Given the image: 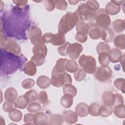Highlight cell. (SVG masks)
Returning <instances> with one entry per match:
<instances>
[{
	"mask_svg": "<svg viewBox=\"0 0 125 125\" xmlns=\"http://www.w3.org/2000/svg\"><path fill=\"white\" fill-rule=\"evenodd\" d=\"M24 73L30 76H34L37 72V65L32 60L27 62L23 66Z\"/></svg>",
	"mask_w": 125,
	"mask_h": 125,
	"instance_id": "cell-17",
	"label": "cell"
},
{
	"mask_svg": "<svg viewBox=\"0 0 125 125\" xmlns=\"http://www.w3.org/2000/svg\"><path fill=\"white\" fill-rule=\"evenodd\" d=\"M24 95L29 103L35 102L38 99V94L37 92L34 89H31L28 91L24 94Z\"/></svg>",
	"mask_w": 125,
	"mask_h": 125,
	"instance_id": "cell-38",
	"label": "cell"
},
{
	"mask_svg": "<svg viewBox=\"0 0 125 125\" xmlns=\"http://www.w3.org/2000/svg\"><path fill=\"white\" fill-rule=\"evenodd\" d=\"M79 21V18L75 12H67L62 17L59 22L58 32L65 35L72 30Z\"/></svg>",
	"mask_w": 125,
	"mask_h": 125,
	"instance_id": "cell-1",
	"label": "cell"
},
{
	"mask_svg": "<svg viewBox=\"0 0 125 125\" xmlns=\"http://www.w3.org/2000/svg\"><path fill=\"white\" fill-rule=\"evenodd\" d=\"M65 42V37L64 35L59 32L56 34L52 33L49 42L55 46L61 45Z\"/></svg>",
	"mask_w": 125,
	"mask_h": 125,
	"instance_id": "cell-16",
	"label": "cell"
},
{
	"mask_svg": "<svg viewBox=\"0 0 125 125\" xmlns=\"http://www.w3.org/2000/svg\"><path fill=\"white\" fill-rule=\"evenodd\" d=\"M88 105L87 104L84 102L80 103L75 107V112L78 116L80 117H85L88 114Z\"/></svg>",
	"mask_w": 125,
	"mask_h": 125,
	"instance_id": "cell-21",
	"label": "cell"
},
{
	"mask_svg": "<svg viewBox=\"0 0 125 125\" xmlns=\"http://www.w3.org/2000/svg\"><path fill=\"white\" fill-rule=\"evenodd\" d=\"M68 2L71 5H76V4H77L79 2V1H77V0H68Z\"/></svg>",
	"mask_w": 125,
	"mask_h": 125,
	"instance_id": "cell-55",
	"label": "cell"
},
{
	"mask_svg": "<svg viewBox=\"0 0 125 125\" xmlns=\"http://www.w3.org/2000/svg\"><path fill=\"white\" fill-rule=\"evenodd\" d=\"M33 114L31 113H27L24 115L23 117V121L26 124L29 125H33Z\"/></svg>",
	"mask_w": 125,
	"mask_h": 125,
	"instance_id": "cell-50",
	"label": "cell"
},
{
	"mask_svg": "<svg viewBox=\"0 0 125 125\" xmlns=\"http://www.w3.org/2000/svg\"><path fill=\"white\" fill-rule=\"evenodd\" d=\"M33 123L36 125H47L48 124V117L43 112H36L34 115Z\"/></svg>",
	"mask_w": 125,
	"mask_h": 125,
	"instance_id": "cell-15",
	"label": "cell"
},
{
	"mask_svg": "<svg viewBox=\"0 0 125 125\" xmlns=\"http://www.w3.org/2000/svg\"><path fill=\"white\" fill-rule=\"evenodd\" d=\"M98 60L101 66H107L110 63L108 60L107 53L106 52H102L99 54Z\"/></svg>",
	"mask_w": 125,
	"mask_h": 125,
	"instance_id": "cell-42",
	"label": "cell"
},
{
	"mask_svg": "<svg viewBox=\"0 0 125 125\" xmlns=\"http://www.w3.org/2000/svg\"><path fill=\"white\" fill-rule=\"evenodd\" d=\"M83 46L79 43H70L68 48V56L69 58L76 60L78 59L81 53L83 51Z\"/></svg>",
	"mask_w": 125,
	"mask_h": 125,
	"instance_id": "cell-10",
	"label": "cell"
},
{
	"mask_svg": "<svg viewBox=\"0 0 125 125\" xmlns=\"http://www.w3.org/2000/svg\"><path fill=\"white\" fill-rule=\"evenodd\" d=\"M42 109V106L39 103L31 102L27 106V110L30 113H36Z\"/></svg>",
	"mask_w": 125,
	"mask_h": 125,
	"instance_id": "cell-40",
	"label": "cell"
},
{
	"mask_svg": "<svg viewBox=\"0 0 125 125\" xmlns=\"http://www.w3.org/2000/svg\"><path fill=\"white\" fill-rule=\"evenodd\" d=\"M36 83L40 88L46 89L48 88L50 84V79L47 76L41 75L37 78Z\"/></svg>",
	"mask_w": 125,
	"mask_h": 125,
	"instance_id": "cell-22",
	"label": "cell"
},
{
	"mask_svg": "<svg viewBox=\"0 0 125 125\" xmlns=\"http://www.w3.org/2000/svg\"><path fill=\"white\" fill-rule=\"evenodd\" d=\"M56 2V7L57 9L60 10H65L67 7V2L64 0H55Z\"/></svg>",
	"mask_w": 125,
	"mask_h": 125,
	"instance_id": "cell-48",
	"label": "cell"
},
{
	"mask_svg": "<svg viewBox=\"0 0 125 125\" xmlns=\"http://www.w3.org/2000/svg\"><path fill=\"white\" fill-rule=\"evenodd\" d=\"M66 58H60L58 59L56 62L55 66V69L59 73H63L65 71V63L67 61Z\"/></svg>",
	"mask_w": 125,
	"mask_h": 125,
	"instance_id": "cell-35",
	"label": "cell"
},
{
	"mask_svg": "<svg viewBox=\"0 0 125 125\" xmlns=\"http://www.w3.org/2000/svg\"><path fill=\"white\" fill-rule=\"evenodd\" d=\"M115 95V104L114 106L120 104H124V100L123 96L118 93H114Z\"/></svg>",
	"mask_w": 125,
	"mask_h": 125,
	"instance_id": "cell-51",
	"label": "cell"
},
{
	"mask_svg": "<svg viewBox=\"0 0 125 125\" xmlns=\"http://www.w3.org/2000/svg\"><path fill=\"white\" fill-rule=\"evenodd\" d=\"M100 105L96 103H93L91 104L88 107V114L92 116H99V110Z\"/></svg>",
	"mask_w": 125,
	"mask_h": 125,
	"instance_id": "cell-33",
	"label": "cell"
},
{
	"mask_svg": "<svg viewBox=\"0 0 125 125\" xmlns=\"http://www.w3.org/2000/svg\"><path fill=\"white\" fill-rule=\"evenodd\" d=\"M125 56H124V55H123V57H122V58H121V59L120 60V63H121V64L122 65V67H123V70H124V60H125Z\"/></svg>",
	"mask_w": 125,
	"mask_h": 125,
	"instance_id": "cell-54",
	"label": "cell"
},
{
	"mask_svg": "<svg viewBox=\"0 0 125 125\" xmlns=\"http://www.w3.org/2000/svg\"><path fill=\"white\" fill-rule=\"evenodd\" d=\"M71 76L66 72L59 73L54 67L51 72L50 83L54 87H60L67 83H72Z\"/></svg>",
	"mask_w": 125,
	"mask_h": 125,
	"instance_id": "cell-3",
	"label": "cell"
},
{
	"mask_svg": "<svg viewBox=\"0 0 125 125\" xmlns=\"http://www.w3.org/2000/svg\"><path fill=\"white\" fill-rule=\"evenodd\" d=\"M112 106H109L106 105H103L100 106L99 110V116L105 118L110 116L113 112Z\"/></svg>",
	"mask_w": 125,
	"mask_h": 125,
	"instance_id": "cell-32",
	"label": "cell"
},
{
	"mask_svg": "<svg viewBox=\"0 0 125 125\" xmlns=\"http://www.w3.org/2000/svg\"><path fill=\"white\" fill-rule=\"evenodd\" d=\"M32 51L35 56L45 58L47 53V49L44 44H38L34 46Z\"/></svg>",
	"mask_w": 125,
	"mask_h": 125,
	"instance_id": "cell-18",
	"label": "cell"
},
{
	"mask_svg": "<svg viewBox=\"0 0 125 125\" xmlns=\"http://www.w3.org/2000/svg\"><path fill=\"white\" fill-rule=\"evenodd\" d=\"M64 121L63 116L60 114H51L48 117V124L61 125Z\"/></svg>",
	"mask_w": 125,
	"mask_h": 125,
	"instance_id": "cell-27",
	"label": "cell"
},
{
	"mask_svg": "<svg viewBox=\"0 0 125 125\" xmlns=\"http://www.w3.org/2000/svg\"><path fill=\"white\" fill-rule=\"evenodd\" d=\"M70 43L68 42H65L63 44L58 47L57 48L58 52L61 56H65L68 54V48L70 45Z\"/></svg>",
	"mask_w": 125,
	"mask_h": 125,
	"instance_id": "cell-43",
	"label": "cell"
},
{
	"mask_svg": "<svg viewBox=\"0 0 125 125\" xmlns=\"http://www.w3.org/2000/svg\"><path fill=\"white\" fill-rule=\"evenodd\" d=\"M17 91L14 87H8L4 92V98L6 101L9 102H14L17 99Z\"/></svg>",
	"mask_w": 125,
	"mask_h": 125,
	"instance_id": "cell-19",
	"label": "cell"
},
{
	"mask_svg": "<svg viewBox=\"0 0 125 125\" xmlns=\"http://www.w3.org/2000/svg\"><path fill=\"white\" fill-rule=\"evenodd\" d=\"M78 63L80 66L88 74L95 73L97 69L96 60L91 56L83 54L79 58Z\"/></svg>",
	"mask_w": 125,
	"mask_h": 125,
	"instance_id": "cell-4",
	"label": "cell"
},
{
	"mask_svg": "<svg viewBox=\"0 0 125 125\" xmlns=\"http://www.w3.org/2000/svg\"><path fill=\"white\" fill-rule=\"evenodd\" d=\"M112 27L113 30L117 33H120L125 30V20L117 19L112 23Z\"/></svg>",
	"mask_w": 125,
	"mask_h": 125,
	"instance_id": "cell-23",
	"label": "cell"
},
{
	"mask_svg": "<svg viewBox=\"0 0 125 125\" xmlns=\"http://www.w3.org/2000/svg\"><path fill=\"white\" fill-rule=\"evenodd\" d=\"M0 47L1 49L15 55H18L21 52V47L18 43L9 38L1 39Z\"/></svg>",
	"mask_w": 125,
	"mask_h": 125,
	"instance_id": "cell-5",
	"label": "cell"
},
{
	"mask_svg": "<svg viewBox=\"0 0 125 125\" xmlns=\"http://www.w3.org/2000/svg\"><path fill=\"white\" fill-rule=\"evenodd\" d=\"M73 76L76 81L80 82L84 80L86 76V73L82 68H78V69L74 73Z\"/></svg>",
	"mask_w": 125,
	"mask_h": 125,
	"instance_id": "cell-41",
	"label": "cell"
},
{
	"mask_svg": "<svg viewBox=\"0 0 125 125\" xmlns=\"http://www.w3.org/2000/svg\"><path fill=\"white\" fill-rule=\"evenodd\" d=\"M113 31L109 27L103 28L102 30L101 37L104 42H109L113 41L114 37Z\"/></svg>",
	"mask_w": 125,
	"mask_h": 125,
	"instance_id": "cell-20",
	"label": "cell"
},
{
	"mask_svg": "<svg viewBox=\"0 0 125 125\" xmlns=\"http://www.w3.org/2000/svg\"><path fill=\"white\" fill-rule=\"evenodd\" d=\"M123 54L121 50L114 48L110 49L107 52L108 60L110 62L116 63L120 61Z\"/></svg>",
	"mask_w": 125,
	"mask_h": 125,
	"instance_id": "cell-12",
	"label": "cell"
},
{
	"mask_svg": "<svg viewBox=\"0 0 125 125\" xmlns=\"http://www.w3.org/2000/svg\"><path fill=\"white\" fill-rule=\"evenodd\" d=\"M79 68L78 65L73 60H67L65 63V69L69 73H74Z\"/></svg>",
	"mask_w": 125,
	"mask_h": 125,
	"instance_id": "cell-28",
	"label": "cell"
},
{
	"mask_svg": "<svg viewBox=\"0 0 125 125\" xmlns=\"http://www.w3.org/2000/svg\"><path fill=\"white\" fill-rule=\"evenodd\" d=\"M73 103V97L68 94H64L60 99V103L65 108H70Z\"/></svg>",
	"mask_w": 125,
	"mask_h": 125,
	"instance_id": "cell-26",
	"label": "cell"
},
{
	"mask_svg": "<svg viewBox=\"0 0 125 125\" xmlns=\"http://www.w3.org/2000/svg\"><path fill=\"white\" fill-rule=\"evenodd\" d=\"M45 58L39 57H36L33 55V56L31 57V60L33 61L35 63L37 66H40L44 63L45 62Z\"/></svg>",
	"mask_w": 125,
	"mask_h": 125,
	"instance_id": "cell-49",
	"label": "cell"
},
{
	"mask_svg": "<svg viewBox=\"0 0 125 125\" xmlns=\"http://www.w3.org/2000/svg\"><path fill=\"white\" fill-rule=\"evenodd\" d=\"M102 99L104 105L113 106L115 104V95L109 90L104 91L102 96Z\"/></svg>",
	"mask_w": 125,
	"mask_h": 125,
	"instance_id": "cell-13",
	"label": "cell"
},
{
	"mask_svg": "<svg viewBox=\"0 0 125 125\" xmlns=\"http://www.w3.org/2000/svg\"><path fill=\"white\" fill-rule=\"evenodd\" d=\"M76 26V30L77 32H83L88 34L89 30L88 23H87L84 21H79Z\"/></svg>",
	"mask_w": 125,
	"mask_h": 125,
	"instance_id": "cell-34",
	"label": "cell"
},
{
	"mask_svg": "<svg viewBox=\"0 0 125 125\" xmlns=\"http://www.w3.org/2000/svg\"><path fill=\"white\" fill-rule=\"evenodd\" d=\"M110 49V47L109 45L104 42H99L96 46V51L98 54L102 52L107 53Z\"/></svg>",
	"mask_w": 125,
	"mask_h": 125,
	"instance_id": "cell-37",
	"label": "cell"
},
{
	"mask_svg": "<svg viewBox=\"0 0 125 125\" xmlns=\"http://www.w3.org/2000/svg\"><path fill=\"white\" fill-rule=\"evenodd\" d=\"M16 108L14 102H9L6 101L2 104L3 110L6 112H10Z\"/></svg>",
	"mask_w": 125,
	"mask_h": 125,
	"instance_id": "cell-44",
	"label": "cell"
},
{
	"mask_svg": "<svg viewBox=\"0 0 125 125\" xmlns=\"http://www.w3.org/2000/svg\"><path fill=\"white\" fill-rule=\"evenodd\" d=\"M98 11L86 2L80 3L75 13L77 15L80 21H86L92 22L95 20Z\"/></svg>",
	"mask_w": 125,
	"mask_h": 125,
	"instance_id": "cell-2",
	"label": "cell"
},
{
	"mask_svg": "<svg viewBox=\"0 0 125 125\" xmlns=\"http://www.w3.org/2000/svg\"><path fill=\"white\" fill-rule=\"evenodd\" d=\"M39 103L43 104L46 105L49 103L47 93L44 90L41 91L38 96V99Z\"/></svg>",
	"mask_w": 125,
	"mask_h": 125,
	"instance_id": "cell-39",
	"label": "cell"
},
{
	"mask_svg": "<svg viewBox=\"0 0 125 125\" xmlns=\"http://www.w3.org/2000/svg\"><path fill=\"white\" fill-rule=\"evenodd\" d=\"M10 119L14 122H19L21 121L22 118V113L20 110L15 109L8 114Z\"/></svg>",
	"mask_w": 125,
	"mask_h": 125,
	"instance_id": "cell-31",
	"label": "cell"
},
{
	"mask_svg": "<svg viewBox=\"0 0 125 125\" xmlns=\"http://www.w3.org/2000/svg\"><path fill=\"white\" fill-rule=\"evenodd\" d=\"M14 103L15 107L19 109L25 108L30 103L24 95L20 96Z\"/></svg>",
	"mask_w": 125,
	"mask_h": 125,
	"instance_id": "cell-25",
	"label": "cell"
},
{
	"mask_svg": "<svg viewBox=\"0 0 125 125\" xmlns=\"http://www.w3.org/2000/svg\"><path fill=\"white\" fill-rule=\"evenodd\" d=\"M13 2L18 7H21L24 6L28 2L27 0H13Z\"/></svg>",
	"mask_w": 125,
	"mask_h": 125,
	"instance_id": "cell-53",
	"label": "cell"
},
{
	"mask_svg": "<svg viewBox=\"0 0 125 125\" xmlns=\"http://www.w3.org/2000/svg\"><path fill=\"white\" fill-rule=\"evenodd\" d=\"M28 38L31 43L34 45L45 43L42 30L37 26H32L29 30Z\"/></svg>",
	"mask_w": 125,
	"mask_h": 125,
	"instance_id": "cell-6",
	"label": "cell"
},
{
	"mask_svg": "<svg viewBox=\"0 0 125 125\" xmlns=\"http://www.w3.org/2000/svg\"><path fill=\"white\" fill-rule=\"evenodd\" d=\"M113 112L117 118L120 119H124L125 118V104H120L114 106Z\"/></svg>",
	"mask_w": 125,
	"mask_h": 125,
	"instance_id": "cell-29",
	"label": "cell"
},
{
	"mask_svg": "<svg viewBox=\"0 0 125 125\" xmlns=\"http://www.w3.org/2000/svg\"><path fill=\"white\" fill-rule=\"evenodd\" d=\"M45 9L48 11H52L56 7V2L53 0H45L43 1Z\"/></svg>",
	"mask_w": 125,
	"mask_h": 125,
	"instance_id": "cell-46",
	"label": "cell"
},
{
	"mask_svg": "<svg viewBox=\"0 0 125 125\" xmlns=\"http://www.w3.org/2000/svg\"><path fill=\"white\" fill-rule=\"evenodd\" d=\"M75 38L78 42L84 43L87 40V34L83 32H77Z\"/></svg>",
	"mask_w": 125,
	"mask_h": 125,
	"instance_id": "cell-47",
	"label": "cell"
},
{
	"mask_svg": "<svg viewBox=\"0 0 125 125\" xmlns=\"http://www.w3.org/2000/svg\"><path fill=\"white\" fill-rule=\"evenodd\" d=\"M89 24V30L88 34L92 40H98L101 38L102 30L95 23L90 22Z\"/></svg>",
	"mask_w": 125,
	"mask_h": 125,
	"instance_id": "cell-11",
	"label": "cell"
},
{
	"mask_svg": "<svg viewBox=\"0 0 125 125\" xmlns=\"http://www.w3.org/2000/svg\"><path fill=\"white\" fill-rule=\"evenodd\" d=\"M92 7L96 9L97 11L99 10V2L96 0H88L86 2Z\"/></svg>",
	"mask_w": 125,
	"mask_h": 125,
	"instance_id": "cell-52",
	"label": "cell"
},
{
	"mask_svg": "<svg viewBox=\"0 0 125 125\" xmlns=\"http://www.w3.org/2000/svg\"><path fill=\"white\" fill-rule=\"evenodd\" d=\"M114 86L122 91L123 93H125V80L124 78H119L115 79L113 82Z\"/></svg>",
	"mask_w": 125,
	"mask_h": 125,
	"instance_id": "cell-36",
	"label": "cell"
},
{
	"mask_svg": "<svg viewBox=\"0 0 125 125\" xmlns=\"http://www.w3.org/2000/svg\"><path fill=\"white\" fill-rule=\"evenodd\" d=\"M64 121L68 124H74L78 121V116L75 111L70 110H65L63 113Z\"/></svg>",
	"mask_w": 125,
	"mask_h": 125,
	"instance_id": "cell-14",
	"label": "cell"
},
{
	"mask_svg": "<svg viewBox=\"0 0 125 125\" xmlns=\"http://www.w3.org/2000/svg\"><path fill=\"white\" fill-rule=\"evenodd\" d=\"M63 93L64 94H68L72 97H75L77 94L76 88L71 83H67L63 85L62 88Z\"/></svg>",
	"mask_w": 125,
	"mask_h": 125,
	"instance_id": "cell-30",
	"label": "cell"
},
{
	"mask_svg": "<svg viewBox=\"0 0 125 125\" xmlns=\"http://www.w3.org/2000/svg\"><path fill=\"white\" fill-rule=\"evenodd\" d=\"M112 76V71L111 69L107 66H101L97 69L95 78L96 79L102 83L108 81Z\"/></svg>",
	"mask_w": 125,
	"mask_h": 125,
	"instance_id": "cell-8",
	"label": "cell"
},
{
	"mask_svg": "<svg viewBox=\"0 0 125 125\" xmlns=\"http://www.w3.org/2000/svg\"><path fill=\"white\" fill-rule=\"evenodd\" d=\"M124 0H111L105 6L104 10L108 15H115L121 10V5Z\"/></svg>",
	"mask_w": 125,
	"mask_h": 125,
	"instance_id": "cell-9",
	"label": "cell"
},
{
	"mask_svg": "<svg viewBox=\"0 0 125 125\" xmlns=\"http://www.w3.org/2000/svg\"><path fill=\"white\" fill-rule=\"evenodd\" d=\"M35 84V81L33 79L28 78V79H26L24 80L21 83V86L22 87L26 89H30Z\"/></svg>",
	"mask_w": 125,
	"mask_h": 125,
	"instance_id": "cell-45",
	"label": "cell"
},
{
	"mask_svg": "<svg viewBox=\"0 0 125 125\" xmlns=\"http://www.w3.org/2000/svg\"><path fill=\"white\" fill-rule=\"evenodd\" d=\"M95 23L100 28L109 27L111 24V20L109 16L106 13L104 9H100L95 18Z\"/></svg>",
	"mask_w": 125,
	"mask_h": 125,
	"instance_id": "cell-7",
	"label": "cell"
},
{
	"mask_svg": "<svg viewBox=\"0 0 125 125\" xmlns=\"http://www.w3.org/2000/svg\"><path fill=\"white\" fill-rule=\"evenodd\" d=\"M114 45L120 50L125 48V35L124 34L117 35L114 39Z\"/></svg>",
	"mask_w": 125,
	"mask_h": 125,
	"instance_id": "cell-24",
	"label": "cell"
}]
</instances>
